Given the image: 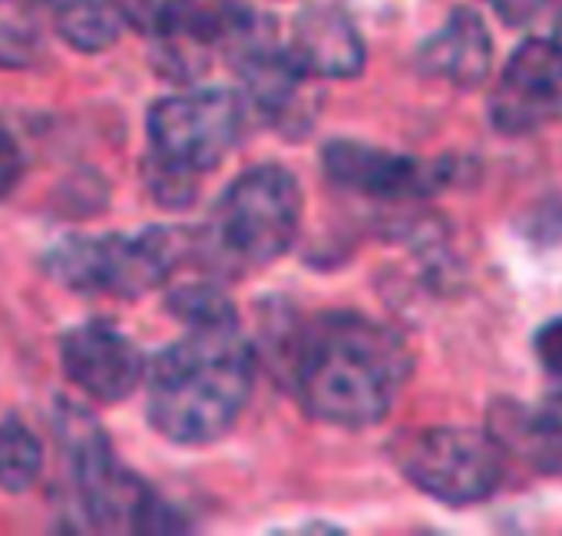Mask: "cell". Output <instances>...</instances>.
Wrapping results in <instances>:
<instances>
[{"instance_id":"7c38bea8","label":"cell","mask_w":562,"mask_h":536,"mask_svg":"<svg viewBox=\"0 0 562 536\" xmlns=\"http://www.w3.org/2000/svg\"><path fill=\"white\" fill-rule=\"evenodd\" d=\"M486 434L496 447L532 470H562V394L542 404L496 401L486 414Z\"/></svg>"},{"instance_id":"8fae6325","label":"cell","mask_w":562,"mask_h":536,"mask_svg":"<svg viewBox=\"0 0 562 536\" xmlns=\"http://www.w3.org/2000/svg\"><path fill=\"white\" fill-rule=\"evenodd\" d=\"M289 54L315 80H351L364 70V41L338 4H312L295 18Z\"/></svg>"},{"instance_id":"7a4b0ae2","label":"cell","mask_w":562,"mask_h":536,"mask_svg":"<svg viewBox=\"0 0 562 536\" xmlns=\"http://www.w3.org/2000/svg\"><path fill=\"white\" fill-rule=\"evenodd\" d=\"M251 381L255 351L238 325L186 328V338L149 365V424L172 444H212L241 417Z\"/></svg>"},{"instance_id":"e0dca14e","label":"cell","mask_w":562,"mask_h":536,"mask_svg":"<svg viewBox=\"0 0 562 536\" xmlns=\"http://www.w3.org/2000/svg\"><path fill=\"white\" fill-rule=\"evenodd\" d=\"M199 4L202 0H116L123 24L153 44L182 37L195 21Z\"/></svg>"},{"instance_id":"d6986e66","label":"cell","mask_w":562,"mask_h":536,"mask_svg":"<svg viewBox=\"0 0 562 536\" xmlns=\"http://www.w3.org/2000/svg\"><path fill=\"white\" fill-rule=\"evenodd\" d=\"M64 196H67V212H70V215H80L77 205H87V212L97 215V212H103V205H106V199H110L106 182H103L97 172H83V176L67 179V182H64Z\"/></svg>"},{"instance_id":"5b68a950","label":"cell","mask_w":562,"mask_h":536,"mask_svg":"<svg viewBox=\"0 0 562 536\" xmlns=\"http://www.w3.org/2000/svg\"><path fill=\"white\" fill-rule=\"evenodd\" d=\"M195 245L192 232L166 225L136 235H64L44 252V272L74 295L133 302L162 289Z\"/></svg>"},{"instance_id":"30bf717a","label":"cell","mask_w":562,"mask_h":536,"mask_svg":"<svg viewBox=\"0 0 562 536\" xmlns=\"http://www.w3.org/2000/svg\"><path fill=\"white\" fill-rule=\"evenodd\" d=\"M60 368L67 381L97 404L126 401L146 371L136 342L113 322L93 319L60 335Z\"/></svg>"},{"instance_id":"7402d4cb","label":"cell","mask_w":562,"mask_h":536,"mask_svg":"<svg viewBox=\"0 0 562 536\" xmlns=\"http://www.w3.org/2000/svg\"><path fill=\"white\" fill-rule=\"evenodd\" d=\"M486 4L499 14L503 24L522 27V24H529L532 18H539L546 11L549 0H486Z\"/></svg>"},{"instance_id":"ac0fdd59","label":"cell","mask_w":562,"mask_h":536,"mask_svg":"<svg viewBox=\"0 0 562 536\" xmlns=\"http://www.w3.org/2000/svg\"><path fill=\"white\" fill-rule=\"evenodd\" d=\"M166 309L186 328H215V325H238L232 299L212 282L179 286L166 295Z\"/></svg>"},{"instance_id":"6da1fadb","label":"cell","mask_w":562,"mask_h":536,"mask_svg":"<svg viewBox=\"0 0 562 536\" xmlns=\"http://www.w3.org/2000/svg\"><path fill=\"white\" fill-rule=\"evenodd\" d=\"M285 348L295 398L335 427L381 424L411 378L404 338L361 312H328L289 332Z\"/></svg>"},{"instance_id":"2e32d148","label":"cell","mask_w":562,"mask_h":536,"mask_svg":"<svg viewBox=\"0 0 562 536\" xmlns=\"http://www.w3.org/2000/svg\"><path fill=\"white\" fill-rule=\"evenodd\" d=\"M44 470V444L18 414L0 421V490L27 493Z\"/></svg>"},{"instance_id":"ba28073f","label":"cell","mask_w":562,"mask_h":536,"mask_svg":"<svg viewBox=\"0 0 562 536\" xmlns=\"http://www.w3.org/2000/svg\"><path fill=\"white\" fill-rule=\"evenodd\" d=\"M322 166L335 186L381 202H411L437 196L457 176L453 156L417 159L358 139H331L322 153Z\"/></svg>"},{"instance_id":"5bb4252c","label":"cell","mask_w":562,"mask_h":536,"mask_svg":"<svg viewBox=\"0 0 562 536\" xmlns=\"http://www.w3.org/2000/svg\"><path fill=\"white\" fill-rule=\"evenodd\" d=\"M54 31L77 54H103L120 41L123 14L116 0H37Z\"/></svg>"},{"instance_id":"3957f363","label":"cell","mask_w":562,"mask_h":536,"mask_svg":"<svg viewBox=\"0 0 562 536\" xmlns=\"http://www.w3.org/2000/svg\"><path fill=\"white\" fill-rule=\"evenodd\" d=\"M54 434L64 470L70 477L74 503L87 529L126 533H186V516L159 496L143 477L116 460L106 427L90 407L70 398L54 401Z\"/></svg>"},{"instance_id":"4fadbf2b","label":"cell","mask_w":562,"mask_h":536,"mask_svg":"<svg viewBox=\"0 0 562 536\" xmlns=\"http://www.w3.org/2000/svg\"><path fill=\"white\" fill-rule=\"evenodd\" d=\"M417 64L427 77H437L457 90H476L493 67V37L483 18L470 8L450 11L447 24L420 44Z\"/></svg>"},{"instance_id":"ffe728a7","label":"cell","mask_w":562,"mask_h":536,"mask_svg":"<svg viewBox=\"0 0 562 536\" xmlns=\"http://www.w3.org/2000/svg\"><path fill=\"white\" fill-rule=\"evenodd\" d=\"M24 176V149L8 126V120L0 116V199H8Z\"/></svg>"},{"instance_id":"52a82bcc","label":"cell","mask_w":562,"mask_h":536,"mask_svg":"<svg viewBox=\"0 0 562 536\" xmlns=\"http://www.w3.org/2000/svg\"><path fill=\"white\" fill-rule=\"evenodd\" d=\"M401 473L447 506L486 500L503 480V450L483 431L430 427L397 440Z\"/></svg>"},{"instance_id":"9c48e42d","label":"cell","mask_w":562,"mask_h":536,"mask_svg":"<svg viewBox=\"0 0 562 536\" xmlns=\"http://www.w3.org/2000/svg\"><path fill=\"white\" fill-rule=\"evenodd\" d=\"M490 120L506 136H529L562 120V51L555 41H526L503 67Z\"/></svg>"},{"instance_id":"8992f818","label":"cell","mask_w":562,"mask_h":536,"mask_svg":"<svg viewBox=\"0 0 562 536\" xmlns=\"http://www.w3.org/2000/svg\"><path fill=\"white\" fill-rule=\"evenodd\" d=\"M302 225V186L285 166H255L241 172L212 212L209 245L235 261H274L289 252Z\"/></svg>"},{"instance_id":"603a6c76","label":"cell","mask_w":562,"mask_h":536,"mask_svg":"<svg viewBox=\"0 0 562 536\" xmlns=\"http://www.w3.org/2000/svg\"><path fill=\"white\" fill-rule=\"evenodd\" d=\"M552 41H555V47L562 51V18H559V24H555V34H552Z\"/></svg>"},{"instance_id":"277c9868","label":"cell","mask_w":562,"mask_h":536,"mask_svg":"<svg viewBox=\"0 0 562 536\" xmlns=\"http://www.w3.org/2000/svg\"><path fill=\"white\" fill-rule=\"evenodd\" d=\"M241 100L232 90H192L162 97L146 113V189L166 209H186L199 176L215 169L241 136Z\"/></svg>"},{"instance_id":"44dd1931","label":"cell","mask_w":562,"mask_h":536,"mask_svg":"<svg viewBox=\"0 0 562 536\" xmlns=\"http://www.w3.org/2000/svg\"><path fill=\"white\" fill-rule=\"evenodd\" d=\"M532 351H536L539 365H542L549 375L562 378V315L552 319V322H546V325L536 332Z\"/></svg>"},{"instance_id":"9a60e30c","label":"cell","mask_w":562,"mask_h":536,"mask_svg":"<svg viewBox=\"0 0 562 536\" xmlns=\"http://www.w3.org/2000/svg\"><path fill=\"white\" fill-rule=\"evenodd\" d=\"M37 0H0V70H34L47 57Z\"/></svg>"}]
</instances>
